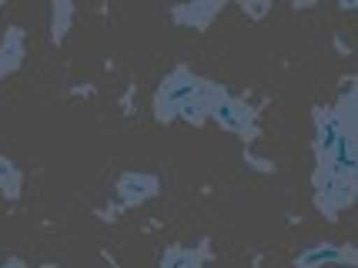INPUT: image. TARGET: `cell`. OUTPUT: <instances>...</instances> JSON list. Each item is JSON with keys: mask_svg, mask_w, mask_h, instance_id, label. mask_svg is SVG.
<instances>
[{"mask_svg": "<svg viewBox=\"0 0 358 268\" xmlns=\"http://www.w3.org/2000/svg\"><path fill=\"white\" fill-rule=\"evenodd\" d=\"M121 198H124L127 205H138L144 198H151L155 195V178H144V174H124L121 178Z\"/></svg>", "mask_w": 358, "mask_h": 268, "instance_id": "cell-2", "label": "cell"}, {"mask_svg": "<svg viewBox=\"0 0 358 268\" xmlns=\"http://www.w3.org/2000/svg\"><path fill=\"white\" fill-rule=\"evenodd\" d=\"M164 268H198V258L181 252V248H174V252H168V258H164Z\"/></svg>", "mask_w": 358, "mask_h": 268, "instance_id": "cell-4", "label": "cell"}, {"mask_svg": "<svg viewBox=\"0 0 358 268\" xmlns=\"http://www.w3.org/2000/svg\"><path fill=\"white\" fill-rule=\"evenodd\" d=\"M345 262H358V252L342 248V245H315L308 252L295 258L298 268H318V265H345Z\"/></svg>", "mask_w": 358, "mask_h": 268, "instance_id": "cell-1", "label": "cell"}, {"mask_svg": "<svg viewBox=\"0 0 358 268\" xmlns=\"http://www.w3.org/2000/svg\"><path fill=\"white\" fill-rule=\"evenodd\" d=\"M0 185H3V191H7V195H17V171H14V168L7 171V161H3V158H0Z\"/></svg>", "mask_w": 358, "mask_h": 268, "instance_id": "cell-5", "label": "cell"}, {"mask_svg": "<svg viewBox=\"0 0 358 268\" xmlns=\"http://www.w3.org/2000/svg\"><path fill=\"white\" fill-rule=\"evenodd\" d=\"M211 114H215L228 131H245V111L238 108V104H231V101H215Z\"/></svg>", "mask_w": 358, "mask_h": 268, "instance_id": "cell-3", "label": "cell"}]
</instances>
